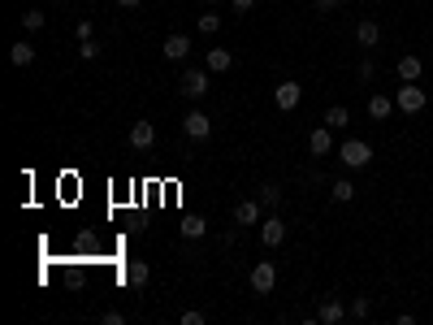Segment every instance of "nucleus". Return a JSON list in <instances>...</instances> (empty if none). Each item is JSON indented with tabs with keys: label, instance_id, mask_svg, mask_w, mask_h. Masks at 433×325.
Masks as SVG:
<instances>
[{
	"label": "nucleus",
	"instance_id": "2eb2a0df",
	"mask_svg": "<svg viewBox=\"0 0 433 325\" xmlns=\"http://www.w3.org/2000/svg\"><path fill=\"white\" fill-rule=\"evenodd\" d=\"M355 39H360V48H377V39H381V27L373 18H364L360 27H355Z\"/></svg>",
	"mask_w": 433,
	"mask_h": 325
},
{
	"label": "nucleus",
	"instance_id": "2f4dec72",
	"mask_svg": "<svg viewBox=\"0 0 433 325\" xmlns=\"http://www.w3.org/2000/svg\"><path fill=\"white\" fill-rule=\"evenodd\" d=\"M204 5H217V0H204Z\"/></svg>",
	"mask_w": 433,
	"mask_h": 325
},
{
	"label": "nucleus",
	"instance_id": "cd10ccee",
	"mask_svg": "<svg viewBox=\"0 0 433 325\" xmlns=\"http://www.w3.org/2000/svg\"><path fill=\"white\" fill-rule=\"evenodd\" d=\"M182 325H204V312H195V308H187V312H182Z\"/></svg>",
	"mask_w": 433,
	"mask_h": 325
},
{
	"label": "nucleus",
	"instance_id": "9b49d317",
	"mask_svg": "<svg viewBox=\"0 0 433 325\" xmlns=\"http://www.w3.org/2000/svg\"><path fill=\"white\" fill-rule=\"evenodd\" d=\"M147 278H152V269H147L143 260H131V265L121 269V282H126V286H135V291H139V286H147Z\"/></svg>",
	"mask_w": 433,
	"mask_h": 325
},
{
	"label": "nucleus",
	"instance_id": "20e7f679",
	"mask_svg": "<svg viewBox=\"0 0 433 325\" xmlns=\"http://www.w3.org/2000/svg\"><path fill=\"white\" fill-rule=\"evenodd\" d=\"M260 243L269 247V252H273V247H282V243H286V221L269 213V217L260 221Z\"/></svg>",
	"mask_w": 433,
	"mask_h": 325
},
{
	"label": "nucleus",
	"instance_id": "c85d7f7f",
	"mask_svg": "<svg viewBox=\"0 0 433 325\" xmlns=\"http://www.w3.org/2000/svg\"><path fill=\"white\" fill-rule=\"evenodd\" d=\"M230 5H234V9H239V13H247V9H251V5H256V0H230Z\"/></svg>",
	"mask_w": 433,
	"mask_h": 325
},
{
	"label": "nucleus",
	"instance_id": "9d476101",
	"mask_svg": "<svg viewBox=\"0 0 433 325\" xmlns=\"http://www.w3.org/2000/svg\"><path fill=\"white\" fill-rule=\"evenodd\" d=\"M308 152H312V157H329V152H334V131L317 126V131L308 135Z\"/></svg>",
	"mask_w": 433,
	"mask_h": 325
},
{
	"label": "nucleus",
	"instance_id": "6e6552de",
	"mask_svg": "<svg viewBox=\"0 0 433 325\" xmlns=\"http://www.w3.org/2000/svg\"><path fill=\"white\" fill-rule=\"evenodd\" d=\"M182 135H187V139H208V135H213V121L195 109V113H187V117H182Z\"/></svg>",
	"mask_w": 433,
	"mask_h": 325
},
{
	"label": "nucleus",
	"instance_id": "bb28decb",
	"mask_svg": "<svg viewBox=\"0 0 433 325\" xmlns=\"http://www.w3.org/2000/svg\"><path fill=\"white\" fill-rule=\"evenodd\" d=\"M91 247H95V234L83 230V234H79V252H91Z\"/></svg>",
	"mask_w": 433,
	"mask_h": 325
},
{
	"label": "nucleus",
	"instance_id": "aec40b11",
	"mask_svg": "<svg viewBox=\"0 0 433 325\" xmlns=\"http://www.w3.org/2000/svg\"><path fill=\"white\" fill-rule=\"evenodd\" d=\"M347 121H351V113H347L342 105H334V109H325V126H329V131H347Z\"/></svg>",
	"mask_w": 433,
	"mask_h": 325
},
{
	"label": "nucleus",
	"instance_id": "1a4fd4ad",
	"mask_svg": "<svg viewBox=\"0 0 433 325\" xmlns=\"http://www.w3.org/2000/svg\"><path fill=\"white\" fill-rule=\"evenodd\" d=\"M152 143H156V126H152L147 117H139L135 126H131V147H139V152H147Z\"/></svg>",
	"mask_w": 433,
	"mask_h": 325
},
{
	"label": "nucleus",
	"instance_id": "f8f14e48",
	"mask_svg": "<svg viewBox=\"0 0 433 325\" xmlns=\"http://www.w3.org/2000/svg\"><path fill=\"white\" fill-rule=\"evenodd\" d=\"M347 312H351V308H342L338 299H321V308H317V321H321V325H338V321H342Z\"/></svg>",
	"mask_w": 433,
	"mask_h": 325
},
{
	"label": "nucleus",
	"instance_id": "7c9ffc66",
	"mask_svg": "<svg viewBox=\"0 0 433 325\" xmlns=\"http://www.w3.org/2000/svg\"><path fill=\"white\" fill-rule=\"evenodd\" d=\"M117 5H121V9H135V5H139V0H117Z\"/></svg>",
	"mask_w": 433,
	"mask_h": 325
},
{
	"label": "nucleus",
	"instance_id": "ddd939ff",
	"mask_svg": "<svg viewBox=\"0 0 433 325\" xmlns=\"http://www.w3.org/2000/svg\"><path fill=\"white\" fill-rule=\"evenodd\" d=\"M187 53H191V39H187L182 31H173V35L165 39V61H182Z\"/></svg>",
	"mask_w": 433,
	"mask_h": 325
},
{
	"label": "nucleus",
	"instance_id": "393cba45",
	"mask_svg": "<svg viewBox=\"0 0 433 325\" xmlns=\"http://www.w3.org/2000/svg\"><path fill=\"white\" fill-rule=\"evenodd\" d=\"M22 27H27V31H39V27H44V13H39V9H27V13H22Z\"/></svg>",
	"mask_w": 433,
	"mask_h": 325
},
{
	"label": "nucleus",
	"instance_id": "a211bd4d",
	"mask_svg": "<svg viewBox=\"0 0 433 325\" xmlns=\"http://www.w3.org/2000/svg\"><path fill=\"white\" fill-rule=\"evenodd\" d=\"M230 65H234V53H230V48H213V53H208V69H213V74H225Z\"/></svg>",
	"mask_w": 433,
	"mask_h": 325
},
{
	"label": "nucleus",
	"instance_id": "f03ea898",
	"mask_svg": "<svg viewBox=\"0 0 433 325\" xmlns=\"http://www.w3.org/2000/svg\"><path fill=\"white\" fill-rule=\"evenodd\" d=\"M208 74H204V69H182V79H178V91H182L187 100H204V95H208Z\"/></svg>",
	"mask_w": 433,
	"mask_h": 325
},
{
	"label": "nucleus",
	"instance_id": "b1692460",
	"mask_svg": "<svg viewBox=\"0 0 433 325\" xmlns=\"http://www.w3.org/2000/svg\"><path fill=\"white\" fill-rule=\"evenodd\" d=\"M79 57H83V61H95V57H100V44H95V39H79Z\"/></svg>",
	"mask_w": 433,
	"mask_h": 325
},
{
	"label": "nucleus",
	"instance_id": "423d86ee",
	"mask_svg": "<svg viewBox=\"0 0 433 325\" xmlns=\"http://www.w3.org/2000/svg\"><path fill=\"white\" fill-rule=\"evenodd\" d=\"M265 221V204L260 199H243V204H234V226H260Z\"/></svg>",
	"mask_w": 433,
	"mask_h": 325
},
{
	"label": "nucleus",
	"instance_id": "6ab92c4d",
	"mask_svg": "<svg viewBox=\"0 0 433 325\" xmlns=\"http://www.w3.org/2000/svg\"><path fill=\"white\" fill-rule=\"evenodd\" d=\"M9 61H13L18 69H27V65L35 61V48H31L27 39H22V44H13V48H9Z\"/></svg>",
	"mask_w": 433,
	"mask_h": 325
},
{
	"label": "nucleus",
	"instance_id": "39448f33",
	"mask_svg": "<svg viewBox=\"0 0 433 325\" xmlns=\"http://www.w3.org/2000/svg\"><path fill=\"white\" fill-rule=\"evenodd\" d=\"M277 286V269H273V260H260L256 269H251V291L256 295H269Z\"/></svg>",
	"mask_w": 433,
	"mask_h": 325
},
{
	"label": "nucleus",
	"instance_id": "4be33fe9",
	"mask_svg": "<svg viewBox=\"0 0 433 325\" xmlns=\"http://www.w3.org/2000/svg\"><path fill=\"white\" fill-rule=\"evenodd\" d=\"M221 31V18L217 13H199V35H217Z\"/></svg>",
	"mask_w": 433,
	"mask_h": 325
},
{
	"label": "nucleus",
	"instance_id": "4468645a",
	"mask_svg": "<svg viewBox=\"0 0 433 325\" xmlns=\"http://www.w3.org/2000/svg\"><path fill=\"white\" fill-rule=\"evenodd\" d=\"M420 74H425V61H420V57L407 53V57L399 61V79H403V83H420Z\"/></svg>",
	"mask_w": 433,
	"mask_h": 325
},
{
	"label": "nucleus",
	"instance_id": "f257e3e1",
	"mask_svg": "<svg viewBox=\"0 0 433 325\" xmlns=\"http://www.w3.org/2000/svg\"><path fill=\"white\" fill-rule=\"evenodd\" d=\"M338 161L351 165V169H364V165L373 161V147H368L364 139H342V143H338Z\"/></svg>",
	"mask_w": 433,
	"mask_h": 325
},
{
	"label": "nucleus",
	"instance_id": "5701e85b",
	"mask_svg": "<svg viewBox=\"0 0 433 325\" xmlns=\"http://www.w3.org/2000/svg\"><path fill=\"white\" fill-rule=\"evenodd\" d=\"M277 199H282V187H273V183H265V187H260V204H269V208H273Z\"/></svg>",
	"mask_w": 433,
	"mask_h": 325
},
{
	"label": "nucleus",
	"instance_id": "c756f323",
	"mask_svg": "<svg viewBox=\"0 0 433 325\" xmlns=\"http://www.w3.org/2000/svg\"><path fill=\"white\" fill-rule=\"evenodd\" d=\"M334 5H342V0H317V9H334Z\"/></svg>",
	"mask_w": 433,
	"mask_h": 325
},
{
	"label": "nucleus",
	"instance_id": "dca6fc26",
	"mask_svg": "<svg viewBox=\"0 0 433 325\" xmlns=\"http://www.w3.org/2000/svg\"><path fill=\"white\" fill-rule=\"evenodd\" d=\"M178 230H182V239H199L204 230H208V221H204L199 213H187L182 221H178Z\"/></svg>",
	"mask_w": 433,
	"mask_h": 325
},
{
	"label": "nucleus",
	"instance_id": "f3484780",
	"mask_svg": "<svg viewBox=\"0 0 433 325\" xmlns=\"http://www.w3.org/2000/svg\"><path fill=\"white\" fill-rule=\"evenodd\" d=\"M394 109H399V105H394L390 95H368V117H373V121H381V117H390Z\"/></svg>",
	"mask_w": 433,
	"mask_h": 325
},
{
	"label": "nucleus",
	"instance_id": "a878e982",
	"mask_svg": "<svg viewBox=\"0 0 433 325\" xmlns=\"http://www.w3.org/2000/svg\"><path fill=\"white\" fill-rule=\"evenodd\" d=\"M368 312H373V304H368V299H355V304H351V317H355V321H364Z\"/></svg>",
	"mask_w": 433,
	"mask_h": 325
},
{
	"label": "nucleus",
	"instance_id": "412c9836",
	"mask_svg": "<svg viewBox=\"0 0 433 325\" xmlns=\"http://www.w3.org/2000/svg\"><path fill=\"white\" fill-rule=\"evenodd\" d=\"M329 195H334V204H347V199H355V183H347V178H338L334 187H329Z\"/></svg>",
	"mask_w": 433,
	"mask_h": 325
},
{
	"label": "nucleus",
	"instance_id": "0eeeda50",
	"mask_svg": "<svg viewBox=\"0 0 433 325\" xmlns=\"http://www.w3.org/2000/svg\"><path fill=\"white\" fill-rule=\"evenodd\" d=\"M299 100H303V87H299V83H277V91H273V105L282 109V113H291V109L299 105Z\"/></svg>",
	"mask_w": 433,
	"mask_h": 325
},
{
	"label": "nucleus",
	"instance_id": "7ed1b4c3",
	"mask_svg": "<svg viewBox=\"0 0 433 325\" xmlns=\"http://www.w3.org/2000/svg\"><path fill=\"white\" fill-rule=\"evenodd\" d=\"M394 105H399L403 113H420V109L429 105V95H425V87H420V83H403V87H399V95H394Z\"/></svg>",
	"mask_w": 433,
	"mask_h": 325
}]
</instances>
